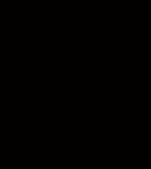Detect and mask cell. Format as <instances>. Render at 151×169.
<instances>
[]
</instances>
